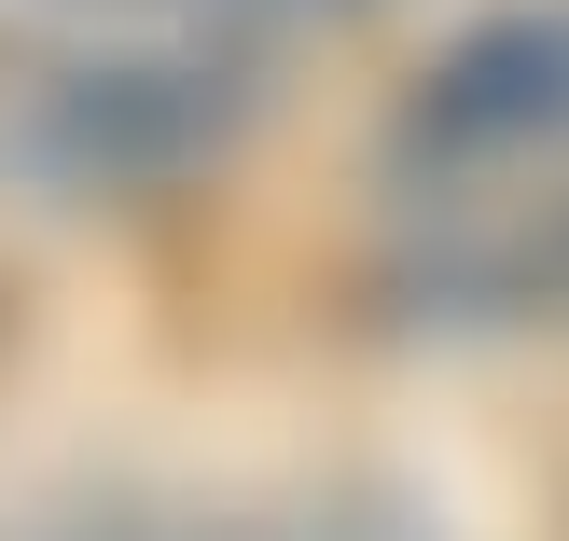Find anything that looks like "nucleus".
<instances>
[{
  "instance_id": "obj_1",
  "label": "nucleus",
  "mask_w": 569,
  "mask_h": 541,
  "mask_svg": "<svg viewBox=\"0 0 569 541\" xmlns=\"http://www.w3.org/2000/svg\"><path fill=\"white\" fill-rule=\"evenodd\" d=\"M250 126V28H222L209 0H111L70 56L14 83V153L56 194H153L181 167H209Z\"/></svg>"
},
{
  "instance_id": "obj_2",
  "label": "nucleus",
  "mask_w": 569,
  "mask_h": 541,
  "mask_svg": "<svg viewBox=\"0 0 569 541\" xmlns=\"http://www.w3.org/2000/svg\"><path fill=\"white\" fill-rule=\"evenodd\" d=\"M389 153L417 181H500V167L569 153V0H515V14L459 28V42L417 70Z\"/></svg>"
},
{
  "instance_id": "obj_3",
  "label": "nucleus",
  "mask_w": 569,
  "mask_h": 541,
  "mask_svg": "<svg viewBox=\"0 0 569 541\" xmlns=\"http://www.w3.org/2000/svg\"><path fill=\"white\" fill-rule=\"evenodd\" d=\"M403 292L417 320H542L569 305V194H472L445 181V222L403 250Z\"/></svg>"
},
{
  "instance_id": "obj_4",
  "label": "nucleus",
  "mask_w": 569,
  "mask_h": 541,
  "mask_svg": "<svg viewBox=\"0 0 569 541\" xmlns=\"http://www.w3.org/2000/svg\"><path fill=\"white\" fill-rule=\"evenodd\" d=\"M126 541H417L403 514H292V528H126Z\"/></svg>"
},
{
  "instance_id": "obj_5",
  "label": "nucleus",
  "mask_w": 569,
  "mask_h": 541,
  "mask_svg": "<svg viewBox=\"0 0 569 541\" xmlns=\"http://www.w3.org/2000/svg\"><path fill=\"white\" fill-rule=\"evenodd\" d=\"M222 28H250V42H278V28H333V14H361V0H209Z\"/></svg>"
}]
</instances>
